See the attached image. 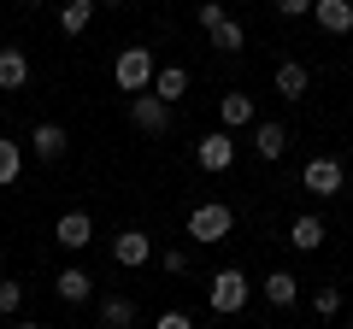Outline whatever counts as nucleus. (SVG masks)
Instances as JSON below:
<instances>
[{"mask_svg":"<svg viewBox=\"0 0 353 329\" xmlns=\"http://www.w3.org/2000/svg\"><path fill=\"white\" fill-rule=\"evenodd\" d=\"M153 71H159V65H153V53L148 47H124L112 59V83L124 94H141V89H153Z\"/></svg>","mask_w":353,"mask_h":329,"instance_id":"nucleus-1","label":"nucleus"},{"mask_svg":"<svg viewBox=\"0 0 353 329\" xmlns=\"http://www.w3.org/2000/svg\"><path fill=\"white\" fill-rule=\"evenodd\" d=\"M230 229H236V212L224 200H201L189 212V241H224Z\"/></svg>","mask_w":353,"mask_h":329,"instance_id":"nucleus-2","label":"nucleus"},{"mask_svg":"<svg viewBox=\"0 0 353 329\" xmlns=\"http://www.w3.org/2000/svg\"><path fill=\"white\" fill-rule=\"evenodd\" d=\"M206 306H212L218 317H236L241 306H248V277H241L236 265H230V270H218V277H212V288H206Z\"/></svg>","mask_w":353,"mask_h":329,"instance_id":"nucleus-3","label":"nucleus"},{"mask_svg":"<svg viewBox=\"0 0 353 329\" xmlns=\"http://www.w3.org/2000/svg\"><path fill=\"white\" fill-rule=\"evenodd\" d=\"M130 124H136L141 136H165V129H171V100H159L153 89L130 94Z\"/></svg>","mask_w":353,"mask_h":329,"instance_id":"nucleus-4","label":"nucleus"},{"mask_svg":"<svg viewBox=\"0 0 353 329\" xmlns=\"http://www.w3.org/2000/svg\"><path fill=\"white\" fill-rule=\"evenodd\" d=\"M341 177H347V171H341V159H336V153H318V159H306V171H301V182L318 194V200L341 194Z\"/></svg>","mask_w":353,"mask_h":329,"instance_id":"nucleus-5","label":"nucleus"},{"mask_svg":"<svg viewBox=\"0 0 353 329\" xmlns=\"http://www.w3.org/2000/svg\"><path fill=\"white\" fill-rule=\"evenodd\" d=\"M194 164H201V171H230V164H236V136H230V129L201 136L194 141Z\"/></svg>","mask_w":353,"mask_h":329,"instance_id":"nucleus-6","label":"nucleus"},{"mask_svg":"<svg viewBox=\"0 0 353 329\" xmlns=\"http://www.w3.org/2000/svg\"><path fill=\"white\" fill-rule=\"evenodd\" d=\"M53 241H59L65 253H83L88 241H94V217L88 212H65L59 224H53Z\"/></svg>","mask_w":353,"mask_h":329,"instance_id":"nucleus-7","label":"nucleus"},{"mask_svg":"<svg viewBox=\"0 0 353 329\" xmlns=\"http://www.w3.org/2000/svg\"><path fill=\"white\" fill-rule=\"evenodd\" d=\"M112 259H118V265H124V270H141V265H148V259H153V241L141 235V229H124V235L112 241Z\"/></svg>","mask_w":353,"mask_h":329,"instance_id":"nucleus-8","label":"nucleus"},{"mask_svg":"<svg viewBox=\"0 0 353 329\" xmlns=\"http://www.w3.org/2000/svg\"><path fill=\"white\" fill-rule=\"evenodd\" d=\"M30 83V53L24 47H0V94H18Z\"/></svg>","mask_w":353,"mask_h":329,"instance_id":"nucleus-9","label":"nucleus"},{"mask_svg":"<svg viewBox=\"0 0 353 329\" xmlns=\"http://www.w3.org/2000/svg\"><path fill=\"white\" fill-rule=\"evenodd\" d=\"M312 18H318V30H330V36H347L353 30V0H312Z\"/></svg>","mask_w":353,"mask_h":329,"instance_id":"nucleus-10","label":"nucleus"},{"mask_svg":"<svg viewBox=\"0 0 353 329\" xmlns=\"http://www.w3.org/2000/svg\"><path fill=\"white\" fill-rule=\"evenodd\" d=\"M30 147H36V159H65V147H71V136H65V124H36V136H30Z\"/></svg>","mask_w":353,"mask_h":329,"instance_id":"nucleus-11","label":"nucleus"},{"mask_svg":"<svg viewBox=\"0 0 353 329\" xmlns=\"http://www.w3.org/2000/svg\"><path fill=\"white\" fill-rule=\"evenodd\" d=\"M283 147H289V129L283 124H253V153H259L265 164H277Z\"/></svg>","mask_w":353,"mask_h":329,"instance_id":"nucleus-12","label":"nucleus"},{"mask_svg":"<svg viewBox=\"0 0 353 329\" xmlns=\"http://www.w3.org/2000/svg\"><path fill=\"white\" fill-rule=\"evenodd\" d=\"M306 89H312V71H306L301 59H283L277 65V94H283V100H301Z\"/></svg>","mask_w":353,"mask_h":329,"instance_id":"nucleus-13","label":"nucleus"},{"mask_svg":"<svg viewBox=\"0 0 353 329\" xmlns=\"http://www.w3.org/2000/svg\"><path fill=\"white\" fill-rule=\"evenodd\" d=\"M289 247H301V253H318V247H324V217L301 212V217L289 224Z\"/></svg>","mask_w":353,"mask_h":329,"instance_id":"nucleus-14","label":"nucleus"},{"mask_svg":"<svg viewBox=\"0 0 353 329\" xmlns=\"http://www.w3.org/2000/svg\"><path fill=\"white\" fill-rule=\"evenodd\" d=\"M153 94L176 106L183 94H189V71H183V65H159V71H153Z\"/></svg>","mask_w":353,"mask_h":329,"instance_id":"nucleus-15","label":"nucleus"},{"mask_svg":"<svg viewBox=\"0 0 353 329\" xmlns=\"http://www.w3.org/2000/svg\"><path fill=\"white\" fill-rule=\"evenodd\" d=\"M94 317H101V323L106 329H124V323H136V300H130V294H106V300H101V312H94Z\"/></svg>","mask_w":353,"mask_h":329,"instance_id":"nucleus-16","label":"nucleus"},{"mask_svg":"<svg viewBox=\"0 0 353 329\" xmlns=\"http://www.w3.org/2000/svg\"><path fill=\"white\" fill-rule=\"evenodd\" d=\"M53 288H59L65 306H83L88 294H94V277H88V270H59V282H53Z\"/></svg>","mask_w":353,"mask_h":329,"instance_id":"nucleus-17","label":"nucleus"},{"mask_svg":"<svg viewBox=\"0 0 353 329\" xmlns=\"http://www.w3.org/2000/svg\"><path fill=\"white\" fill-rule=\"evenodd\" d=\"M206 36H212V53H241V47H248V30H241L236 18H218Z\"/></svg>","mask_w":353,"mask_h":329,"instance_id":"nucleus-18","label":"nucleus"},{"mask_svg":"<svg viewBox=\"0 0 353 329\" xmlns=\"http://www.w3.org/2000/svg\"><path fill=\"white\" fill-rule=\"evenodd\" d=\"M218 112H224V129H241V124H253V94L230 89L224 100H218Z\"/></svg>","mask_w":353,"mask_h":329,"instance_id":"nucleus-19","label":"nucleus"},{"mask_svg":"<svg viewBox=\"0 0 353 329\" xmlns=\"http://www.w3.org/2000/svg\"><path fill=\"white\" fill-rule=\"evenodd\" d=\"M88 18H94V0H65V6H59V30H65V36H83Z\"/></svg>","mask_w":353,"mask_h":329,"instance_id":"nucleus-20","label":"nucleus"},{"mask_svg":"<svg viewBox=\"0 0 353 329\" xmlns=\"http://www.w3.org/2000/svg\"><path fill=\"white\" fill-rule=\"evenodd\" d=\"M294 294H301L294 270H271V277H265V300L271 306H294Z\"/></svg>","mask_w":353,"mask_h":329,"instance_id":"nucleus-21","label":"nucleus"},{"mask_svg":"<svg viewBox=\"0 0 353 329\" xmlns=\"http://www.w3.org/2000/svg\"><path fill=\"white\" fill-rule=\"evenodd\" d=\"M18 171H24V147L0 136V189H12V182H18Z\"/></svg>","mask_w":353,"mask_h":329,"instance_id":"nucleus-22","label":"nucleus"},{"mask_svg":"<svg viewBox=\"0 0 353 329\" xmlns=\"http://www.w3.org/2000/svg\"><path fill=\"white\" fill-rule=\"evenodd\" d=\"M312 312H318V317H336V312H341V288H318V294H312Z\"/></svg>","mask_w":353,"mask_h":329,"instance_id":"nucleus-23","label":"nucleus"},{"mask_svg":"<svg viewBox=\"0 0 353 329\" xmlns=\"http://www.w3.org/2000/svg\"><path fill=\"white\" fill-rule=\"evenodd\" d=\"M18 306H24V288L18 282H0V317H18Z\"/></svg>","mask_w":353,"mask_h":329,"instance_id":"nucleus-24","label":"nucleus"},{"mask_svg":"<svg viewBox=\"0 0 353 329\" xmlns=\"http://www.w3.org/2000/svg\"><path fill=\"white\" fill-rule=\"evenodd\" d=\"M153 259H159V270H171V277L189 270V253H183V247H165V253H153Z\"/></svg>","mask_w":353,"mask_h":329,"instance_id":"nucleus-25","label":"nucleus"},{"mask_svg":"<svg viewBox=\"0 0 353 329\" xmlns=\"http://www.w3.org/2000/svg\"><path fill=\"white\" fill-rule=\"evenodd\" d=\"M194 18H201V30H212L218 18H224V6H218V0H201V6H194Z\"/></svg>","mask_w":353,"mask_h":329,"instance_id":"nucleus-26","label":"nucleus"},{"mask_svg":"<svg viewBox=\"0 0 353 329\" xmlns=\"http://www.w3.org/2000/svg\"><path fill=\"white\" fill-rule=\"evenodd\" d=\"M153 323H159V329H189L194 317H189V312H176V306H171V312H159V317H153Z\"/></svg>","mask_w":353,"mask_h":329,"instance_id":"nucleus-27","label":"nucleus"},{"mask_svg":"<svg viewBox=\"0 0 353 329\" xmlns=\"http://www.w3.org/2000/svg\"><path fill=\"white\" fill-rule=\"evenodd\" d=\"M277 12L283 18H306V12H312V0H277Z\"/></svg>","mask_w":353,"mask_h":329,"instance_id":"nucleus-28","label":"nucleus"},{"mask_svg":"<svg viewBox=\"0 0 353 329\" xmlns=\"http://www.w3.org/2000/svg\"><path fill=\"white\" fill-rule=\"evenodd\" d=\"M101 6H118V0H101Z\"/></svg>","mask_w":353,"mask_h":329,"instance_id":"nucleus-29","label":"nucleus"}]
</instances>
